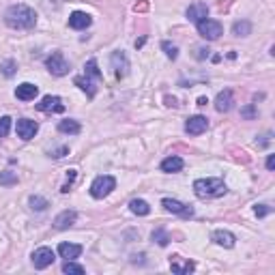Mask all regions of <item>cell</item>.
Listing matches in <instances>:
<instances>
[{
  "mask_svg": "<svg viewBox=\"0 0 275 275\" xmlns=\"http://www.w3.org/2000/svg\"><path fill=\"white\" fill-rule=\"evenodd\" d=\"M63 273H69V275H82L84 273V267L82 265H78V262H73V260H67L63 265Z\"/></svg>",
  "mask_w": 275,
  "mask_h": 275,
  "instance_id": "484cf974",
  "label": "cell"
},
{
  "mask_svg": "<svg viewBox=\"0 0 275 275\" xmlns=\"http://www.w3.org/2000/svg\"><path fill=\"white\" fill-rule=\"evenodd\" d=\"M9 131H11V118L2 116V118H0V138H4Z\"/></svg>",
  "mask_w": 275,
  "mask_h": 275,
  "instance_id": "1f68e13d",
  "label": "cell"
},
{
  "mask_svg": "<svg viewBox=\"0 0 275 275\" xmlns=\"http://www.w3.org/2000/svg\"><path fill=\"white\" fill-rule=\"evenodd\" d=\"M209 52H211V50H209V47L198 45V47H196V54H193V56H196L198 61H204V58H209Z\"/></svg>",
  "mask_w": 275,
  "mask_h": 275,
  "instance_id": "836d02e7",
  "label": "cell"
},
{
  "mask_svg": "<svg viewBox=\"0 0 275 275\" xmlns=\"http://www.w3.org/2000/svg\"><path fill=\"white\" fill-rule=\"evenodd\" d=\"M54 262V252L50 247H39V250H35V254H32V265L35 269H45L50 267Z\"/></svg>",
  "mask_w": 275,
  "mask_h": 275,
  "instance_id": "9c48e42d",
  "label": "cell"
},
{
  "mask_svg": "<svg viewBox=\"0 0 275 275\" xmlns=\"http://www.w3.org/2000/svg\"><path fill=\"white\" fill-rule=\"evenodd\" d=\"M4 21L15 30H30L37 24V13L26 4H13L4 13Z\"/></svg>",
  "mask_w": 275,
  "mask_h": 275,
  "instance_id": "6da1fadb",
  "label": "cell"
},
{
  "mask_svg": "<svg viewBox=\"0 0 275 275\" xmlns=\"http://www.w3.org/2000/svg\"><path fill=\"white\" fill-rule=\"evenodd\" d=\"M161 50H164L166 56L172 58V61H176V56H179V47H176L174 43H170V41H164V43H161Z\"/></svg>",
  "mask_w": 275,
  "mask_h": 275,
  "instance_id": "83f0119b",
  "label": "cell"
},
{
  "mask_svg": "<svg viewBox=\"0 0 275 275\" xmlns=\"http://www.w3.org/2000/svg\"><path fill=\"white\" fill-rule=\"evenodd\" d=\"M183 166H185V161L181 157H176V155H172V157H166L161 161V170L164 172H181Z\"/></svg>",
  "mask_w": 275,
  "mask_h": 275,
  "instance_id": "44dd1931",
  "label": "cell"
},
{
  "mask_svg": "<svg viewBox=\"0 0 275 275\" xmlns=\"http://www.w3.org/2000/svg\"><path fill=\"white\" fill-rule=\"evenodd\" d=\"M233 106H234V95H233V90H222V93L217 95V99H215V110L217 112H230L233 110Z\"/></svg>",
  "mask_w": 275,
  "mask_h": 275,
  "instance_id": "5bb4252c",
  "label": "cell"
},
{
  "mask_svg": "<svg viewBox=\"0 0 275 275\" xmlns=\"http://www.w3.org/2000/svg\"><path fill=\"white\" fill-rule=\"evenodd\" d=\"M161 204H164V209L168 213H174V215H181V217H191L193 215V209L187 207V204H183L179 200H172V198H164L161 200Z\"/></svg>",
  "mask_w": 275,
  "mask_h": 275,
  "instance_id": "ba28073f",
  "label": "cell"
},
{
  "mask_svg": "<svg viewBox=\"0 0 275 275\" xmlns=\"http://www.w3.org/2000/svg\"><path fill=\"white\" fill-rule=\"evenodd\" d=\"M252 32V24L247 20H241V21H234L233 26V35L234 37H247Z\"/></svg>",
  "mask_w": 275,
  "mask_h": 275,
  "instance_id": "d4e9b609",
  "label": "cell"
},
{
  "mask_svg": "<svg viewBox=\"0 0 275 275\" xmlns=\"http://www.w3.org/2000/svg\"><path fill=\"white\" fill-rule=\"evenodd\" d=\"M273 209L269 207V204H256V209H254V213H256V217H267L269 213H271Z\"/></svg>",
  "mask_w": 275,
  "mask_h": 275,
  "instance_id": "d6a6232c",
  "label": "cell"
},
{
  "mask_svg": "<svg viewBox=\"0 0 275 275\" xmlns=\"http://www.w3.org/2000/svg\"><path fill=\"white\" fill-rule=\"evenodd\" d=\"M73 82H75V86H80V88H82L84 93L88 95V99H93V97L97 95V80L88 78L86 73H84V75H78Z\"/></svg>",
  "mask_w": 275,
  "mask_h": 275,
  "instance_id": "2e32d148",
  "label": "cell"
},
{
  "mask_svg": "<svg viewBox=\"0 0 275 275\" xmlns=\"http://www.w3.org/2000/svg\"><path fill=\"white\" fill-rule=\"evenodd\" d=\"M110 63H112V69H114V75L116 80H123L129 71V61L125 56V52H114L110 56Z\"/></svg>",
  "mask_w": 275,
  "mask_h": 275,
  "instance_id": "52a82bcc",
  "label": "cell"
},
{
  "mask_svg": "<svg viewBox=\"0 0 275 275\" xmlns=\"http://www.w3.org/2000/svg\"><path fill=\"white\" fill-rule=\"evenodd\" d=\"M37 110H39V112H56V114H63V112H64V104H63L61 97L45 95L39 104H37Z\"/></svg>",
  "mask_w": 275,
  "mask_h": 275,
  "instance_id": "8992f818",
  "label": "cell"
},
{
  "mask_svg": "<svg viewBox=\"0 0 275 275\" xmlns=\"http://www.w3.org/2000/svg\"><path fill=\"white\" fill-rule=\"evenodd\" d=\"M15 183H18V174H15V172H9V170L0 172V185L11 187V185H15Z\"/></svg>",
  "mask_w": 275,
  "mask_h": 275,
  "instance_id": "4316f807",
  "label": "cell"
},
{
  "mask_svg": "<svg viewBox=\"0 0 275 275\" xmlns=\"http://www.w3.org/2000/svg\"><path fill=\"white\" fill-rule=\"evenodd\" d=\"M198 32H200V37L202 39H207V41H215V39H219L222 37V32H224V26L219 24L217 20H209V18H204L198 21Z\"/></svg>",
  "mask_w": 275,
  "mask_h": 275,
  "instance_id": "277c9868",
  "label": "cell"
},
{
  "mask_svg": "<svg viewBox=\"0 0 275 275\" xmlns=\"http://www.w3.org/2000/svg\"><path fill=\"white\" fill-rule=\"evenodd\" d=\"M213 241L217 245H222L226 247V250H230V247H234V234L233 233H228V230H215L213 233Z\"/></svg>",
  "mask_w": 275,
  "mask_h": 275,
  "instance_id": "ffe728a7",
  "label": "cell"
},
{
  "mask_svg": "<svg viewBox=\"0 0 275 275\" xmlns=\"http://www.w3.org/2000/svg\"><path fill=\"white\" fill-rule=\"evenodd\" d=\"M193 191L198 198L209 200V198H219L226 193V183L222 179H198L193 183Z\"/></svg>",
  "mask_w": 275,
  "mask_h": 275,
  "instance_id": "7a4b0ae2",
  "label": "cell"
},
{
  "mask_svg": "<svg viewBox=\"0 0 275 275\" xmlns=\"http://www.w3.org/2000/svg\"><path fill=\"white\" fill-rule=\"evenodd\" d=\"M207 129H209L207 116H191V118H187V123H185V131L190 133V136H200Z\"/></svg>",
  "mask_w": 275,
  "mask_h": 275,
  "instance_id": "30bf717a",
  "label": "cell"
},
{
  "mask_svg": "<svg viewBox=\"0 0 275 275\" xmlns=\"http://www.w3.org/2000/svg\"><path fill=\"white\" fill-rule=\"evenodd\" d=\"M84 73L88 75V78L97 80V82H101V78H104V73L99 71V64H97V61H95V58H90V61L84 64Z\"/></svg>",
  "mask_w": 275,
  "mask_h": 275,
  "instance_id": "7402d4cb",
  "label": "cell"
},
{
  "mask_svg": "<svg viewBox=\"0 0 275 275\" xmlns=\"http://www.w3.org/2000/svg\"><path fill=\"white\" fill-rule=\"evenodd\" d=\"M30 207L35 209V211H45V209L50 207V202H47L45 198H41V196H32L30 198Z\"/></svg>",
  "mask_w": 275,
  "mask_h": 275,
  "instance_id": "f1b7e54d",
  "label": "cell"
},
{
  "mask_svg": "<svg viewBox=\"0 0 275 275\" xmlns=\"http://www.w3.org/2000/svg\"><path fill=\"white\" fill-rule=\"evenodd\" d=\"M75 219H78V213L67 209V211H63L56 219H54V228L56 230H67V228H71V226L75 224Z\"/></svg>",
  "mask_w": 275,
  "mask_h": 275,
  "instance_id": "e0dca14e",
  "label": "cell"
},
{
  "mask_svg": "<svg viewBox=\"0 0 275 275\" xmlns=\"http://www.w3.org/2000/svg\"><path fill=\"white\" fill-rule=\"evenodd\" d=\"M209 18V7L204 2H193L187 7V20L193 21V24H198L200 20Z\"/></svg>",
  "mask_w": 275,
  "mask_h": 275,
  "instance_id": "7c38bea8",
  "label": "cell"
},
{
  "mask_svg": "<svg viewBox=\"0 0 275 275\" xmlns=\"http://www.w3.org/2000/svg\"><path fill=\"white\" fill-rule=\"evenodd\" d=\"M58 254H61V258H64V260H73V258H78L80 254H82V245H78V243H61L58 245Z\"/></svg>",
  "mask_w": 275,
  "mask_h": 275,
  "instance_id": "d6986e66",
  "label": "cell"
},
{
  "mask_svg": "<svg viewBox=\"0 0 275 275\" xmlns=\"http://www.w3.org/2000/svg\"><path fill=\"white\" fill-rule=\"evenodd\" d=\"M80 123L78 121H71V118H69V121H61L58 123V131L61 133H71V136H75V133H80Z\"/></svg>",
  "mask_w": 275,
  "mask_h": 275,
  "instance_id": "cb8c5ba5",
  "label": "cell"
},
{
  "mask_svg": "<svg viewBox=\"0 0 275 275\" xmlns=\"http://www.w3.org/2000/svg\"><path fill=\"white\" fill-rule=\"evenodd\" d=\"M207 104H209L207 97H198V106H207Z\"/></svg>",
  "mask_w": 275,
  "mask_h": 275,
  "instance_id": "8d00e7d4",
  "label": "cell"
},
{
  "mask_svg": "<svg viewBox=\"0 0 275 275\" xmlns=\"http://www.w3.org/2000/svg\"><path fill=\"white\" fill-rule=\"evenodd\" d=\"M129 209H131V213H136V215H148L150 213V207H148V202L147 200H140V198H136V200H131L129 202Z\"/></svg>",
  "mask_w": 275,
  "mask_h": 275,
  "instance_id": "603a6c76",
  "label": "cell"
},
{
  "mask_svg": "<svg viewBox=\"0 0 275 275\" xmlns=\"http://www.w3.org/2000/svg\"><path fill=\"white\" fill-rule=\"evenodd\" d=\"M170 269L176 275H185V273H191L196 269V265L191 260H181V256H170Z\"/></svg>",
  "mask_w": 275,
  "mask_h": 275,
  "instance_id": "9a60e30c",
  "label": "cell"
},
{
  "mask_svg": "<svg viewBox=\"0 0 275 275\" xmlns=\"http://www.w3.org/2000/svg\"><path fill=\"white\" fill-rule=\"evenodd\" d=\"M45 67H47V71H50L52 75H67L69 73V61L63 56V52H52V56H47L45 58Z\"/></svg>",
  "mask_w": 275,
  "mask_h": 275,
  "instance_id": "5b68a950",
  "label": "cell"
},
{
  "mask_svg": "<svg viewBox=\"0 0 275 275\" xmlns=\"http://www.w3.org/2000/svg\"><path fill=\"white\" fill-rule=\"evenodd\" d=\"M153 241H157V243L161 245V247H164V245H168L170 243V234L168 233H166V230H155V233H153Z\"/></svg>",
  "mask_w": 275,
  "mask_h": 275,
  "instance_id": "f546056e",
  "label": "cell"
},
{
  "mask_svg": "<svg viewBox=\"0 0 275 275\" xmlns=\"http://www.w3.org/2000/svg\"><path fill=\"white\" fill-rule=\"evenodd\" d=\"M15 129H18V136L21 140H30V138H35L37 131H39V125H37L35 121H30V118H20Z\"/></svg>",
  "mask_w": 275,
  "mask_h": 275,
  "instance_id": "8fae6325",
  "label": "cell"
},
{
  "mask_svg": "<svg viewBox=\"0 0 275 275\" xmlns=\"http://www.w3.org/2000/svg\"><path fill=\"white\" fill-rule=\"evenodd\" d=\"M275 168V155H269L267 157V170H273Z\"/></svg>",
  "mask_w": 275,
  "mask_h": 275,
  "instance_id": "d590c367",
  "label": "cell"
},
{
  "mask_svg": "<svg viewBox=\"0 0 275 275\" xmlns=\"http://www.w3.org/2000/svg\"><path fill=\"white\" fill-rule=\"evenodd\" d=\"M147 9V2H142V4H136V11H144Z\"/></svg>",
  "mask_w": 275,
  "mask_h": 275,
  "instance_id": "74e56055",
  "label": "cell"
},
{
  "mask_svg": "<svg viewBox=\"0 0 275 275\" xmlns=\"http://www.w3.org/2000/svg\"><path fill=\"white\" fill-rule=\"evenodd\" d=\"M37 93H39V88L30 82H24L15 88V97H18L20 101H32L37 97Z\"/></svg>",
  "mask_w": 275,
  "mask_h": 275,
  "instance_id": "ac0fdd59",
  "label": "cell"
},
{
  "mask_svg": "<svg viewBox=\"0 0 275 275\" xmlns=\"http://www.w3.org/2000/svg\"><path fill=\"white\" fill-rule=\"evenodd\" d=\"M116 187V181H114V176H97V179L93 181V185H90V196L97 198V200H101V198H106V196H110V191Z\"/></svg>",
  "mask_w": 275,
  "mask_h": 275,
  "instance_id": "3957f363",
  "label": "cell"
},
{
  "mask_svg": "<svg viewBox=\"0 0 275 275\" xmlns=\"http://www.w3.org/2000/svg\"><path fill=\"white\" fill-rule=\"evenodd\" d=\"M241 116H243V118H247V121H252V118H256V116H258L256 106H254V104H250V106L241 107Z\"/></svg>",
  "mask_w": 275,
  "mask_h": 275,
  "instance_id": "4dcf8cb0",
  "label": "cell"
},
{
  "mask_svg": "<svg viewBox=\"0 0 275 275\" xmlns=\"http://www.w3.org/2000/svg\"><path fill=\"white\" fill-rule=\"evenodd\" d=\"M2 71H4V75H7V78H11V75L15 73V63H13V61H7V63H4V69H2Z\"/></svg>",
  "mask_w": 275,
  "mask_h": 275,
  "instance_id": "e575fe53",
  "label": "cell"
},
{
  "mask_svg": "<svg viewBox=\"0 0 275 275\" xmlns=\"http://www.w3.org/2000/svg\"><path fill=\"white\" fill-rule=\"evenodd\" d=\"M90 15L84 13V11H73L71 15H69V26H71L73 30H84L90 26Z\"/></svg>",
  "mask_w": 275,
  "mask_h": 275,
  "instance_id": "4fadbf2b",
  "label": "cell"
}]
</instances>
